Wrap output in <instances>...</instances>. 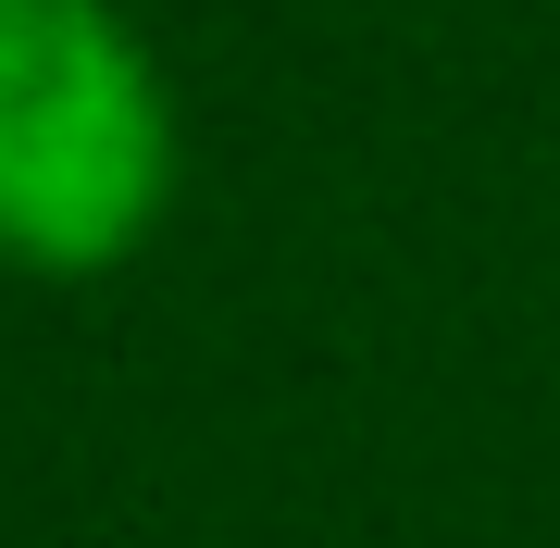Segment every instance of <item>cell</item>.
I'll return each instance as SVG.
<instances>
[{
  "label": "cell",
  "mask_w": 560,
  "mask_h": 548,
  "mask_svg": "<svg viewBox=\"0 0 560 548\" xmlns=\"http://www.w3.org/2000/svg\"><path fill=\"white\" fill-rule=\"evenodd\" d=\"M162 200V88L101 0H0V249L113 263Z\"/></svg>",
  "instance_id": "obj_1"
}]
</instances>
